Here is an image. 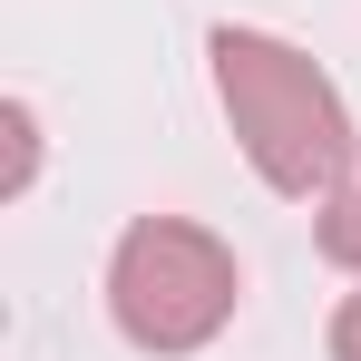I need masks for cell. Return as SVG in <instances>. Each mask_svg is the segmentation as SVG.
Segmentation results:
<instances>
[{
	"instance_id": "obj_2",
	"label": "cell",
	"mask_w": 361,
	"mask_h": 361,
	"mask_svg": "<svg viewBox=\"0 0 361 361\" xmlns=\"http://www.w3.org/2000/svg\"><path fill=\"white\" fill-rule=\"evenodd\" d=\"M244 302V264L235 244L195 215H137L108 254V322L127 352L147 361H185L205 352Z\"/></svg>"
},
{
	"instance_id": "obj_3",
	"label": "cell",
	"mask_w": 361,
	"mask_h": 361,
	"mask_svg": "<svg viewBox=\"0 0 361 361\" xmlns=\"http://www.w3.org/2000/svg\"><path fill=\"white\" fill-rule=\"evenodd\" d=\"M312 244H322V264L361 274V147H352V166H342V185L322 195V225H312Z\"/></svg>"
},
{
	"instance_id": "obj_4",
	"label": "cell",
	"mask_w": 361,
	"mask_h": 361,
	"mask_svg": "<svg viewBox=\"0 0 361 361\" xmlns=\"http://www.w3.org/2000/svg\"><path fill=\"white\" fill-rule=\"evenodd\" d=\"M322 352H332V361H361V283L332 302V332H322Z\"/></svg>"
},
{
	"instance_id": "obj_1",
	"label": "cell",
	"mask_w": 361,
	"mask_h": 361,
	"mask_svg": "<svg viewBox=\"0 0 361 361\" xmlns=\"http://www.w3.org/2000/svg\"><path fill=\"white\" fill-rule=\"evenodd\" d=\"M205 68H215V108L235 127L244 166L283 205H322L342 185V166H352V147H361L332 68L312 49H293V39H274V30H244V20H225L205 39Z\"/></svg>"
}]
</instances>
